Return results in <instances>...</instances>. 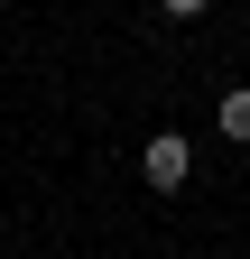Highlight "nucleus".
I'll list each match as a JSON object with an SVG mask.
<instances>
[{"instance_id":"nucleus-1","label":"nucleus","mask_w":250,"mask_h":259,"mask_svg":"<svg viewBox=\"0 0 250 259\" xmlns=\"http://www.w3.org/2000/svg\"><path fill=\"white\" fill-rule=\"evenodd\" d=\"M139 176H148V185H158V194H176L185 176H195V148H185V139H176V130H158V139H148V148H139Z\"/></svg>"},{"instance_id":"nucleus-2","label":"nucleus","mask_w":250,"mask_h":259,"mask_svg":"<svg viewBox=\"0 0 250 259\" xmlns=\"http://www.w3.org/2000/svg\"><path fill=\"white\" fill-rule=\"evenodd\" d=\"M213 120H223V139H250V83H232L223 102H213Z\"/></svg>"},{"instance_id":"nucleus-3","label":"nucleus","mask_w":250,"mask_h":259,"mask_svg":"<svg viewBox=\"0 0 250 259\" xmlns=\"http://www.w3.org/2000/svg\"><path fill=\"white\" fill-rule=\"evenodd\" d=\"M213 0H158V19H204Z\"/></svg>"}]
</instances>
